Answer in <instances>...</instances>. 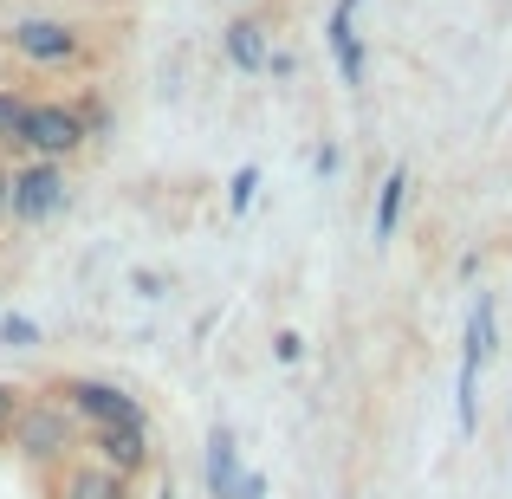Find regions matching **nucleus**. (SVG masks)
Listing matches in <instances>:
<instances>
[{
  "instance_id": "nucleus-1",
  "label": "nucleus",
  "mask_w": 512,
  "mask_h": 499,
  "mask_svg": "<svg viewBox=\"0 0 512 499\" xmlns=\"http://www.w3.org/2000/svg\"><path fill=\"white\" fill-rule=\"evenodd\" d=\"M13 448H20V461H33V467H46V474H59L65 461H78V454H85V422H78V415L65 409L52 389H39V396L20 402Z\"/></svg>"
},
{
  "instance_id": "nucleus-2",
  "label": "nucleus",
  "mask_w": 512,
  "mask_h": 499,
  "mask_svg": "<svg viewBox=\"0 0 512 499\" xmlns=\"http://www.w3.org/2000/svg\"><path fill=\"white\" fill-rule=\"evenodd\" d=\"M52 396L85 422V435H91V428H150L143 396H130L124 383H104V376H59Z\"/></svg>"
},
{
  "instance_id": "nucleus-3",
  "label": "nucleus",
  "mask_w": 512,
  "mask_h": 499,
  "mask_svg": "<svg viewBox=\"0 0 512 499\" xmlns=\"http://www.w3.org/2000/svg\"><path fill=\"white\" fill-rule=\"evenodd\" d=\"M493 344H500V318H493V292H480L474 312H467V331H461V376H454V422H461V435L480 428V370H487Z\"/></svg>"
},
{
  "instance_id": "nucleus-4",
  "label": "nucleus",
  "mask_w": 512,
  "mask_h": 499,
  "mask_svg": "<svg viewBox=\"0 0 512 499\" xmlns=\"http://www.w3.org/2000/svg\"><path fill=\"white\" fill-rule=\"evenodd\" d=\"M85 143H91V130H85V117H78V104H65V98H33V104H26L20 156L65 163V156H78Z\"/></svg>"
},
{
  "instance_id": "nucleus-5",
  "label": "nucleus",
  "mask_w": 512,
  "mask_h": 499,
  "mask_svg": "<svg viewBox=\"0 0 512 499\" xmlns=\"http://www.w3.org/2000/svg\"><path fill=\"white\" fill-rule=\"evenodd\" d=\"M65 195H72L65 163H39V156H26V163L13 169V182H7V214L20 227H39V221H52V214L65 208Z\"/></svg>"
},
{
  "instance_id": "nucleus-6",
  "label": "nucleus",
  "mask_w": 512,
  "mask_h": 499,
  "mask_svg": "<svg viewBox=\"0 0 512 499\" xmlns=\"http://www.w3.org/2000/svg\"><path fill=\"white\" fill-rule=\"evenodd\" d=\"M7 46L20 52V59H33V65H72L78 52H85V33H78V26H65V20H20L7 33Z\"/></svg>"
},
{
  "instance_id": "nucleus-7",
  "label": "nucleus",
  "mask_w": 512,
  "mask_h": 499,
  "mask_svg": "<svg viewBox=\"0 0 512 499\" xmlns=\"http://www.w3.org/2000/svg\"><path fill=\"white\" fill-rule=\"evenodd\" d=\"M85 448H91V461L117 467L124 480H143V474L156 467V441H150V428H91Z\"/></svg>"
},
{
  "instance_id": "nucleus-8",
  "label": "nucleus",
  "mask_w": 512,
  "mask_h": 499,
  "mask_svg": "<svg viewBox=\"0 0 512 499\" xmlns=\"http://www.w3.org/2000/svg\"><path fill=\"white\" fill-rule=\"evenodd\" d=\"M52 499H137V480H124L117 467L78 454V461H65L52 474Z\"/></svg>"
},
{
  "instance_id": "nucleus-9",
  "label": "nucleus",
  "mask_w": 512,
  "mask_h": 499,
  "mask_svg": "<svg viewBox=\"0 0 512 499\" xmlns=\"http://www.w3.org/2000/svg\"><path fill=\"white\" fill-rule=\"evenodd\" d=\"M240 480V441L227 422L208 428V448H201V487H208V499H227Z\"/></svg>"
},
{
  "instance_id": "nucleus-10",
  "label": "nucleus",
  "mask_w": 512,
  "mask_h": 499,
  "mask_svg": "<svg viewBox=\"0 0 512 499\" xmlns=\"http://www.w3.org/2000/svg\"><path fill=\"white\" fill-rule=\"evenodd\" d=\"M357 13H344V7H331V26H325V39H331V59H338V78L344 85H363V39H357Z\"/></svg>"
},
{
  "instance_id": "nucleus-11",
  "label": "nucleus",
  "mask_w": 512,
  "mask_h": 499,
  "mask_svg": "<svg viewBox=\"0 0 512 499\" xmlns=\"http://www.w3.org/2000/svg\"><path fill=\"white\" fill-rule=\"evenodd\" d=\"M402 201H409V169H389L383 188H376V240H396Z\"/></svg>"
},
{
  "instance_id": "nucleus-12",
  "label": "nucleus",
  "mask_w": 512,
  "mask_h": 499,
  "mask_svg": "<svg viewBox=\"0 0 512 499\" xmlns=\"http://www.w3.org/2000/svg\"><path fill=\"white\" fill-rule=\"evenodd\" d=\"M227 59H234L240 72H260V65H266V33H260L253 20L227 26Z\"/></svg>"
},
{
  "instance_id": "nucleus-13",
  "label": "nucleus",
  "mask_w": 512,
  "mask_h": 499,
  "mask_svg": "<svg viewBox=\"0 0 512 499\" xmlns=\"http://www.w3.org/2000/svg\"><path fill=\"white\" fill-rule=\"evenodd\" d=\"M26 91H13V85H0V150H20V130H26Z\"/></svg>"
},
{
  "instance_id": "nucleus-14",
  "label": "nucleus",
  "mask_w": 512,
  "mask_h": 499,
  "mask_svg": "<svg viewBox=\"0 0 512 499\" xmlns=\"http://www.w3.org/2000/svg\"><path fill=\"white\" fill-rule=\"evenodd\" d=\"M253 188H260V169H234V182H227V208H234V214H247L253 208Z\"/></svg>"
},
{
  "instance_id": "nucleus-15",
  "label": "nucleus",
  "mask_w": 512,
  "mask_h": 499,
  "mask_svg": "<svg viewBox=\"0 0 512 499\" xmlns=\"http://www.w3.org/2000/svg\"><path fill=\"white\" fill-rule=\"evenodd\" d=\"M0 344H7V350H33L39 344V325H33V318H20V312L0 318Z\"/></svg>"
},
{
  "instance_id": "nucleus-16",
  "label": "nucleus",
  "mask_w": 512,
  "mask_h": 499,
  "mask_svg": "<svg viewBox=\"0 0 512 499\" xmlns=\"http://www.w3.org/2000/svg\"><path fill=\"white\" fill-rule=\"evenodd\" d=\"M20 389H13V383H0V441H13V422H20Z\"/></svg>"
},
{
  "instance_id": "nucleus-17",
  "label": "nucleus",
  "mask_w": 512,
  "mask_h": 499,
  "mask_svg": "<svg viewBox=\"0 0 512 499\" xmlns=\"http://www.w3.org/2000/svg\"><path fill=\"white\" fill-rule=\"evenodd\" d=\"M227 499H266V474L240 467V480H234V493H227Z\"/></svg>"
},
{
  "instance_id": "nucleus-18",
  "label": "nucleus",
  "mask_w": 512,
  "mask_h": 499,
  "mask_svg": "<svg viewBox=\"0 0 512 499\" xmlns=\"http://www.w3.org/2000/svg\"><path fill=\"white\" fill-rule=\"evenodd\" d=\"M273 357H279V363H299V357H305V337H299V331H279V337H273Z\"/></svg>"
},
{
  "instance_id": "nucleus-19",
  "label": "nucleus",
  "mask_w": 512,
  "mask_h": 499,
  "mask_svg": "<svg viewBox=\"0 0 512 499\" xmlns=\"http://www.w3.org/2000/svg\"><path fill=\"white\" fill-rule=\"evenodd\" d=\"M137 292L143 299H163V273H137Z\"/></svg>"
},
{
  "instance_id": "nucleus-20",
  "label": "nucleus",
  "mask_w": 512,
  "mask_h": 499,
  "mask_svg": "<svg viewBox=\"0 0 512 499\" xmlns=\"http://www.w3.org/2000/svg\"><path fill=\"white\" fill-rule=\"evenodd\" d=\"M7 182H13V169H7V156H0V221H7Z\"/></svg>"
},
{
  "instance_id": "nucleus-21",
  "label": "nucleus",
  "mask_w": 512,
  "mask_h": 499,
  "mask_svg": "<svg viewBox=\"0 0 512 499\" xmlns=\"http://www.w3.org/2000/svg\"><path fill=\"white\" fill-rule=\"evenodd\" d=\"M338 7H344V13H357V7H363V0H338Z\"/></svg>"
},
{
  "instance_id": "nucleus-22",
  "label": "nucleus",
  "mask_w": 512,
  "mask_h": 499,
  "mask_svg": "<svg viewBox=\"0 0 512 499\" xmlns=\"http://www.w3.org/2000/svg\"><path fill=\"white\" fill-rule=\"evenodd\" d=\"M156 499H175V493H169V487H156Z\"/></svg>"
}]
</instances>
